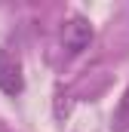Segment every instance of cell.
<instances>
[{
    "instance_id": "7a4b0ae2",
    "label": "cell",
    "mask_w": 129,
    "mask_h": 132,
    "mask_svg": "<svg viewBox=\"0 0 129 132\" xmlns=\"http://www.w3.org/2000/svg\"><path fill=\"white\" fill-rule=\"evenodd\" d=\"M0 89L6 95H19L25 89V77H22V62L0 46Z\"/></svg>"
},
{
    "instance_id": "6da1fadb",
    "label": "cell",
    "mask_w": 129,
    "mask_h": 132,
    "mask_svg": "<svg viewBox=\"0 0 129 132\" xmlns=\"http://www.w3.org/2000/svg\"><path fill=\"white\" fill-rule=\"evenodd\" d=\"M92 43V22L83 15H71L62 28V46L68 55H80L83 49H89Z\"/></svg>"
},
{
    "instance_id": "3957f363",
    "label": "cell",
    "mask_w": 129,
    "mask_h": 132,
    "mask_svg": "<svg viewBox=\"0 0 129 132\" xmlns=\"http://www.w3.org/2000/svg\"><path fill=\"white\" fill-rule=\"evenodd\" d=\"M117 132L129 129V86L123 89V95H120V104H117V111H114V123H111Z\"/></svg>"
}]
</instances>
